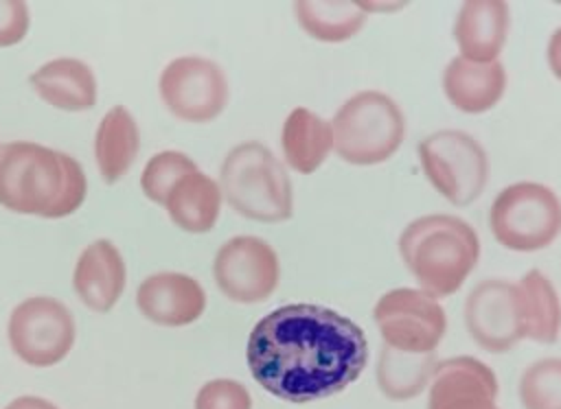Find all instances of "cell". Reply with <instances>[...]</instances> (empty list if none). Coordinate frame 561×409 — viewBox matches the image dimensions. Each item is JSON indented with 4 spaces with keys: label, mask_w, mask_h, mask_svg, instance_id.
Wrapping results in <instances>:
<instances>
[{
    "label": "cell",
    "mask_w": 561,
    "mask_h": 409,
    "mask_svg": "<svg viewBox=\"0 0 561 409\" xmlns=\"http://www.w3.org/2000/svg\"><path fill=\"white\" fill-rule=\"evenodd\" d=\"M427 387V409H500L495 372L469 354L436 361Z\"/></svg>",
    "instance_id": "obj_13"
},
{
    "label": "cell",
    "mask_w": 561,
    "mask_h": 409,
    "mask_svg": "<svg viewBox=\"0 0 561 409\" xmlns=\"http://www.w3.org/2000/svg\"><path fill=\"white\" fill-rule=\"evenodd\" d=\"M213 276L228 300L237 304H256L276 291L280 262L267 241L241 234L219 247L213 262Z\"/></svg>",
    "instance_id": "obj_11"
},
{
    "label": "cell",
    "mask_w": 561,
    "mask_h": 409,
    "mask_svg": "<svg viewBox=\"0 0 561 409\" xmlns=\"http://www.w3.org/2000/svg\"><path fill=\"white\" fill-rule=\"evenodd\" d=\"M219 188L228 206L259 223H280L294 214V188L287 168L261 142L237 144L221 162Z\"/></svg>",
    "instance_id": "obj_4"
},
{
    "label": "cell",
    "mask_w": 561,
    "mask_h": 409,
    "mask_svg": "<svg viewBox=\"0 0 561 409\" xmlns=\"http://www.w3.org/2000/svg\"><path fill=\"white\" fill-rule=\"evenodd\" d=\"M195 409H252V396L239 381L213 378L199 387Z\"/></svg>",
    "instance_id": "obj_27"
},
{
    "label": "cell",
    "mask_w": 561,
    "mask_h": 409,
    "mask_svg": "<svg viewBox=\"0 0 561 409\" xmlns=\"http://www.w3.org/2000/svg\"><path fill=\"white\" fill-rule=\"evenodd\" d=\"M434 365V352L410 354L381 346L377 359V385L390 400H412L430 385Z\"/></svg>",
    "instance_id": "obj_24"
},
{
    "label": "cell",
    "mask_w": 561,
    "mask_h": 409,
    "mask_svg": "<svg viewBox=\"0 0 561 409\" xmlns=\"http://www.w3.org/2000/svg\"><path fill=\"white\" fill-rule=\"evenodd\" d=\"M419 162L432 184L451 206L473 203L489 182L484 147L460 129H438L419 142Z\"/></svg>",
    "instance_id": "obj_7"
},
{
    "label": "cell",
    "mask_w": 561,
    "mask_h": 409,
    "mask_svg": "<svg viewBox=\"0 0 561 409\" xmlns=\"http://www.w3.org/2000/svg\"><path fill=\"white\" fill-rule=\"evenodd\" d=\"M506 90V70L502 61H469L454 57L443 72V92L462 114H484L500 103Z\"/></svg>",
    "instance_id": "obj_17"
},
{
    "label": "cell",
    "mask_w": 561,
    "mask_h": 409,
    "mask_svg": "<svg viewBox=\"0 0 561 409\" xmlns=\"http://www.w3.org/2000/svg\"><path fill=\"white\" fill-rule=\"evenodd\" d=\"M28 83L48 105L64 112L90 109L96 103V79L92 68L75 57H57L39 66Z\"/></svg>",
    "instance_id": "obj_18"
},
{
    "label": "cell",
    "mask_w": 561,
    "mask_h": 409,
    "mask_svg": "<svg viewBox=\"0 0 561 409\" xmlns=\"http://www.w3.org/2000/svg\"><path fill=\"white\" fill-rule=\"evenodd\" d=\"M140 149L138 122L125 105H114L101 118L94 136V157L107 184L127 175Z\"/></svg>",
    "instance_id": "obj_20"
},
{
    "label": "cell",
    "mask_w": 561,
    "mask_h": 409,
    "mask_svg": "<svg viewBox=\"0 0 561 409\" xmlns=\"http://www.w3.org/2000/svg\"><path fill=\"white\" fill-rule=\"evenodd\" d=\"M373 319L383 346L410 354L434 352L447 330V315L440 302L412 287L386 291L373 308Z\"/></svg>",
    "instance_id": "obj_9"
},
{
    "label": "cell",
    "mask_w": 561,
    "mask_h": 409,
    "mask_svg": "<svg viewBox=\"0 0 561 409\" xmlns=\"http://www.w3.org/2000/svg\"><path fill=\"white\" fill-rule=\"evenodd\" d=\"M280 147L285 164L300 175L318 171L333 149L331 125L307 107H294L283 122Z\"/></svg>",
    "instance_id": "obj_21"
},
{
    "label": "cell",
    "mask_w": 561,
    "mask_h": 409,
    "mask_svg": "<svg viewBox=\"0 0 561 409\" xmlns=\"http://www.w3.org/2000/svg\"><path fill=\"white\" fill-rule=\"evenodd\" d=\"M489 227L493 238L511 252H539L561 234V199L539 182H515L495 195Z\"/></svg>",
    "instance_id": "obj_6"
},
{
    "label": "cell",
    "mask_w": 561,
    "mask_h": 409,
    "mask_svg": "<svg viewBox=\"0 0 561 409\" xmlns=\"http://www.w3.org/2000/svg\"><path fill=\"white\" fill-rule=\"evenodd\" d=\"M469 337L486 352H506L524 339L517 282L491 278L478 282L462 308Z\"/></svg>",
    "instance_id": "obj_12"
},
{
    "label": "cell",
    "mask_w": 561,
    "mask_h": 409,
    "mask_svg": "<svg viewBox=\"0 0 561 409\" xmlns=\"http://www.w3.org/2000/svg\"><path fill=\"white\" fill-rule=\"evenodd\" d=\"M511 28V7L504 0H467L454 22L460 57L469 61H497Z\"/></svg>",
    "instance_id": "obj_15"
},
{
    "label": "cell",
    "mask_w": 561,
    "mask_h": 409,
    "mask_svg": "<svg viewBox=\"0 0 561 409\" xmlns=\"http://www.w3.org/2000/svg\"><path fill=\"white\" fill-rule=\"evenodd\" d=\"M524 409H561V357L533 361L517 383Z\"/></svg>",
    "instance_id": "obj_25"
},
{
    "label": "cell",
    "mask_w": 561,
    "mask_h": 409,
    "mask_svg": "<svg viewBox=\"0 0 561 409\" xmlns=\"http://www.w3.org/2000/svg\"><path fill=\"white\" fill-rule=\"evenodd\" d=\"M199 171L197 164L182 151H160L149 157L140 175V188L153 203L164 206L171 188L188 173Z\"/></svg>",
    "instance_id": "obj_26"
},
{
    "label": "cell",
    "mask_w": 561,
    "mask_h": 409,
    "mask_svg": "<svg viewBox=\"0 0 561 409\" xmlns=\"http://www.w3.org/2000/svg\"><path fill=\"white\" fill-rule=\"evenodd\" d=\"M245 361L274 398L311 402L353 385L368 363V339L346 315L320 304H285L250 330Z\"/></svg>",
    "instance_id": "obj_1"
},
{
    "label": "cell",
    "mask_w": 561,
    "mask_h": 409,
    "mask_svg": "<svg viewBox=\"0 0 561 409\" xmlns=\"http://www.w3.org/2000/svg\"><path fill=\"white\" fill-rule=\"evenodd\" d=\"M329 125L335 153L353 166H375L390 160L408 131L399 103L379 90L348 96Z\"/></svg>",
    "instance_id": "obj_5"
},
{
    "label": "cell",
    "mask_w": 561,
    "mask_h": 409,
    "mask_svg": "<svg viewBox=\"0 0 561 409\" xmlns=\"http://www.w3.org/2000/svg\"><path fill=\"white\" fill-rule=\"evenodd\" d=\"M4 409H59L57 405H53L46 398H37V396H20L15 400H11Z\"/></svg>",
    "instance_id": "obj_30"
},
{
    "label": "cell",
    "mask_w": 561,
    "mask_h": 409,
    "mask_svg": "<svg viewBox=\"0 0 561 409\" xmlns=\"http://www.w3.org/2000/svg\"><path fill=\"white\" fill-rule=\"evenodd\" d=\"M88 179L81 164L37 142H9L0 151V206L18 214L61 219L81 208Z\"/></svg>",
    "instance_id": "obj_2"
},
{
    "label": "cell",
    "mask_w": 561,
    "mask_h": 409,
    "mask_svg": "<svg viewBox=\"0 0 561 409\" xmlns=\"http://www.w3.org/2000/svg\"><path fill=\"white\" fill-rule=\"evenodd\" d=\"M28 7L22 0H0V48L15 46L28 31Z\"/></svg>",
    "instance_id": "obj_28"
},
{
    "label": "cell",
    "mask_w": 561,
    "mask_h": 409,
    "mask_svg": "<svg viewBox=\"0 0 561 409\" xmlns=\"http://www.w3.org/2000/svg\"><path fill=\"white\" fill-rule=\"evenodd\" d=\"M221 188L215 179L206 173L195 171L184 175L167 195L164 208L171 221L188 232V234H204L215 227L221 210Z\"/></svg>",
    "instance_id": "obj_19"
},
{
    "label": "cell",
    "mask_w": 561,
    "mask_h": 409,
    "mask_svg": "<svg viewBox=\"0 0 561 409\" xmlns=\"http://www.w3.org/2000/svg\"><path fill=\"white\" fill-rule=\"evenodd\" d=\"M399 256L421 291L440 300L456 293L480 258L478 232L454 214H423L399 234Z\"/></svg>",
    "instance_id": "obj_3"
},
{
    "label": "cell",
    "mask_w": 561,
    "mask_h": 409,
    "mask_svg": "<svg viewBox=\"0 0 561 409\" xmlns=\"http://www.w3.org/2000/svg\"><path fill=\"white\" fill-rule=\"evenodd\" d=\"M524 339L554 343L561 335V297L552 280L539 269H530L517 282Z\"/></svg>",
    "instance_id": "obj_22"
},
{
    "label": "cell",
    "mask_w": 561,
    "mask_h": 409,
    "mask_svg": "<svg viewBox=\"0 0 561 409\" xmlns=\"http://www.w3.org/2000/svg\"><path fill=\"white\" fill-rule=\"evenodd\" d=\"M160 98L164 107L186 122L215 120L230 101L228 77L208 57H175L160 72Z\"/></svg>",
    "instance_id": "obj_10"
},
{
    "label": "cell",
    "mask_w": 561,
    "mask_h": 409,
    "mask_svg": "<svg viewBox=\"0 0 561 409\" xmlns=\"http://www.w3.org/2000/svg\"><path fill=\"white\" fill-rule=\"evenodd\" d=\"M294 15L307 35L327 44L355 37L366 22V11L351 0H298Z\"/></svg>",
    "instance_id": "obj_23"
},
{
    "label": "cell",
    "mask_w": 561,
    "mask_h": 409,
    "mask_svg": "<svg viewBox=\"0 0 561 409\" xmlns=\"http://www.w3.org/2000/svg\"><path fill=\"white\" fill-rule=\"evenodd\" d=\"M13 354L33 367H50L68 357L75 346V317L70 308L48 295L22 300L9 317Z\"/></svg>",
    "instance_id": "obj_8"
},
{
    "label": "cell",
    "mask_w": 561,
    "mask_h": 409,
    "mask_svg": "<svg viewBox=\"0 0 561 409\" xmlns=\"http://www.w3.org/2000/svg\"><path fill=\"white\" fill-rule=\"evenodd\" d=\"M546 57H548V66H550L552 74L561 81V26L554 28V33L550 35Z\"/></svg>",
    "instance_id": "obj_29"
},
{
    "label": "cell",
    "mask_w": 561,
    "mask_h": 409,
    "mask_svg": "<svg viewBox=\"0 0 561 409\" xmlns=\"http://www.w3.org/2000/svg\"><path fill=\"white\" fill-rule=\"evenodd\" d=\"M127 269L121 252L112 241L99 238L90 243L72 273V287L79 300L96 313H107L114 308L125 291Z\"/></svg>",
    "instance_id": "obj_16"
},
{
    "label": "cell",
    "mask_w": 561,
    "mask_h": 409,
    "mask_svg": "<svg viewBox=\"0 0 561 409\" xmlns=\"http://www.w3.org/2000/svg\"><path fill=\"white\" fill-rule=\"evenodd\" d=\"M138 311L153 324L180 328L197 322L206 308L204 287L178 271H158L136 289Z\"/></svg>",
    "instance_id": "obj_14"
}]
</instances>
